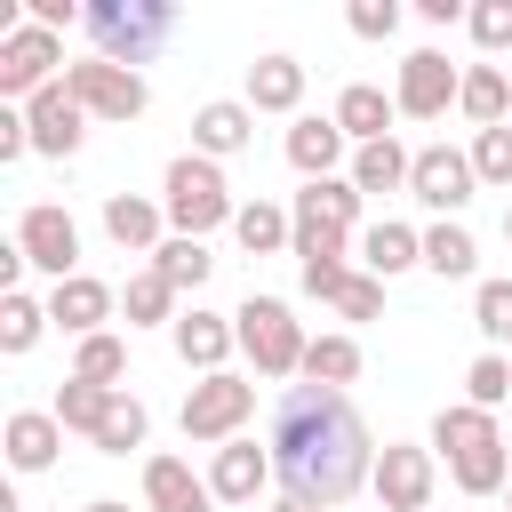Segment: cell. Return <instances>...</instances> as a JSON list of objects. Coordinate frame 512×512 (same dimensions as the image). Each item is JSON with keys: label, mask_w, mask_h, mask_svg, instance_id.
<instances>
[{"label": "cell", "mask_w": 512, "mask_h": 512, "mask_svg": "<svg viewBox=\"0 0 512 512\" xmlns=\"http://www.w3.org/2000/svg\"><path fill=\"white\" fill-rule=\"evenodd\" d=\"M448 472H456L464 496H504V480H512V448H480V456H464V464H448Z\"/></svg>", "instance_id": "38"}, {"label": "cell", "mask_w": 512, "mask_h": 512, "mask_svg": "<svg viewBox=\"0 0 512 512\" xmlns=\"http://www.w3.org/2000/svg\"><path fill=\"white\" fill-rule=\"evenodd\" d=\"M352 376H360V344L352 336H312L304 344V384H336L344 392Z\"/></svg>", "instance_id": "35"}, {"label": "cell", "mask_w": 512, "mask_h": 512, "mask_svg": "<svg viewBox=\"0 0 512 512\" xmlns=\"http://www.w3.org/2000/svg\"><path fill=\"white\" fill-rule=\"evenodd\" d=\"M256 416V384L248 376H200L192 392H184V440H200V448H224V440H240V424Z\"/></svg>", "instance_id": "5"}, {"label": "cell", "mask_w": 512, "mask_h": 512, "mask_svg": "<svg viewBox=\"0 0 512 512\" xmlns=\"http://www.w3.org/2000/svg\"><path fill=\"white\" fill-rule=\"evenodd\" d=\"M296 280H304V296L336 304V296H344V280H352V264H344V256H328V264H296Z\"/></svg>", "instance_id": "44"}, {"label": "cell", "mask_w": 512, "mask_h": 512, "mask_svg": "<svg viewBox=\"0 0 512 512\" xmlns=\"http://www.w3.org/2000/svg\"><path fill=\"white\" fill-rule=\"evenodd\" d=\"M464 24H472V40H480L488 56H496V48H512V0H480Z\"/></svg>", "instance_id": "41"}, {"label": "cell", "mask_w": 512, "mask_h": 512, "mask_svg": "<svg viewBox=\"0 0 512 512\" xmlns=\"http://www.w3.org/2000/svg\"><path fill=\"white\" fill-rule=\"evenodd\" d=\"M336 312H344V320H376V312H384V280H376V272H352L344 296H336Z\"/></svg>", "instance_id": "42"}, {"label": "cell", "mask_w": 512, "mask_h": 512, "mask_svg": "<svg viewBox=\"0 0 512 512\" xmlns=\"http://www.w3.org/2000/svg\"><path fill=\"white\" fill-rule=\"evenodd\" d=\"M272 512H328V504H312V496H288V488H280V496H272Z\"/></svg>", "instance_id": "47"}, {"label": "cell", "mask_w": 512, "mask_h": 512, "mask_svg": "<svg viewBox=\"0 0 512 512\" xmlns=\"http://www.w3.org/2000/svg\"><path fill=\"white\" fill-rule=\"evenodd\" d=\"M144 432H152V408L136 392H120L112 416H104V432H96V456H128V448H144Z\"/></svg>", "instance_id": "36"}, {"label": "cell", "mask_w": 512, "mask_h": 512, "mask_svg": "<svg viewBox=\"0 0 512 512\" xmlns=\"http://www.w3.org/2000/svg\"><path fill=\"white\" fill-rule=\"evenodd\" d=\"M120 312H128V328H176V320H184V312H176V288H168L152 264L120 288Z\"/></svg>", "instance_id": "30"}, {"label": "cell", "mask_w": 512, "mask_h": 512, "mask_svg": "<svg viewBox=\"0 0 512 512\" xmlns=\"http://www.w3.org/2000/svg\"><path fill=\"white\" fill-rule=\"evenodd\" d=\"M112 400H120V392L64 376V384H56V400H48V416H56L64 432H88V440H96V432H104V416H112Z\"/></svg>", "instance_id": "28"}, {"label": "cell", "mask_w": 512, "mask_h": 512, "mask_svg": "<svg viewBox=\"0 0 512 512\" xmlns=\"http://www.w3.org/2000/svg\"><path fill=\"white\" fill-rule=\"evenodd\" d=\"M168 208L160 200H136V192H104V232H112V248H128V256H152L168 232Z\"/></svg>", "instance_id": "19"}, {"label": "cell", "mask_w": 512, "mask_h": 512, "mask_svg": "<svg viewBox=\"0 0 512 512\" xmlns=\"http://www.w3.org/2000/svg\"><path fill=\"white\" fill-rule=\"evenodd\" d=\"M472 264H480V240L464 232V224H432L424 232V272H440V280H472Z\"/></svg>", "instance_id": "31"}, {"label": "cell", "mask_w": 512, "mask_h": 512, "mask_svg": "<svg viewBox=\"0 0 512 512\" xmlns=\"http://www.w3.org/2000/svg\"><path fill=\"white\" fill-rule=\"evenodd\" d=\"M272 480H280V464H272V448H256V440H224V448H216V464H208L216 504H256Z\"/></svg>", "instance_id": "13"}, {"label": "cell", "mask_w": 512, "mask_h": 512, "mask_svg": "<svg viewBox=\"0 0 512 512\" xmlns=\"http://www.w3.org/2000/svg\"><path fill=\"white\" fill-rule=\"evenodd\" d=\"M464 400H472V408H488V416H496V408H504V400H512V352H480V360H472V368H464Z\"/></svg>", "instance_id": "37"}, {"label": "cell", "mask_w": 512, "mask_h": 512, "mask_svg": "<svg viewBox=\"0 0 512 512\" xmlns=\"http://www.w3.org/2000/svg\"><path fill=\"white\" fill-rule=\"evenodd\" d=\"M72 376L80 384H104V392H120V376H128V344L104 328V336H80L72 344Z\"/></svg>", "instance_id": "33"}, {"label": "cell", "mask_w": 512, "mask_h": 512, "mask_svg": "<svg viewBox=\"0 0 512 512\" xmlns=\"http://www.w3.org/2000/svg\"><path fill=\"white\" fill-rule=\"evenodd\" d=\"M416 16H424V24H456V16H472V8H456V0H416Z\"/></svg>", "instance_id": "46"}, {"label": "cell", "mask_w": 512, "mask_h": 512, "mask_svg": "<svg viewBox=\"0 0 512 512\" xmlns=\"http://www.w3.org/2000/svg\"><path fill=\"white\" fill-rule=\"evenodd\" d=\"M40 328H48V304H40V296H24V288L0 296V352H8V360H24V352L40 344Z\"/></svg>", "instance_id": "34"}, {"label": "cell", "mask_w": 512, "mask_h": 512, "mask_svg": "<svg viewBox=\"0 0 512 512\" xmlns=\"http://www.w3.org/2000/svg\"><path fill=\"white\" fill-rule=\"evenodd\" d=\"M392 120H400V104H392L384 88H368V80H352V88L336 96V128H344L352 144H384Z\"/></svg>", "instance_id": "22"}, {"label": "cell", "mask_w": 512, "mask_h": 512, "mask_svg": "<svg viewBox=\"0 0 512 512\" xmlns=\"http://www.w3.org/2000/svg\"><path fill=\"white\" fill-rule=\"evenodd\" d=\"M168 336H176V360L200 368V376H224V360H232V344H240V328H232L224 312H200V304H192Z\"/></svg>", "instance_id": "17"}, {"label": "cell", "mask_w": 512, "mask_h": 512, "mask_svg": "<svg viewBox=\"0 0 512 512\" xmlns=\"http://www.w3.org/2000/svg\"><path fill=\"white\" fill-rule=\"evenodd\" d=\"M80 512H128V504H120V496H96V504H80Z\"/></svg>", "instance_id": "48"}, {"label": "cell", "mask_w": 512, "mask_h": 512, "mask_svg": "<svg viewBox=\"0 0 512 512\" xmlns=\"http://www.w3.org/2000/svg\"><path fill=\"white\" fill-rule=\"evenodd\" d=\"M80 32L96 40V56L104 64H152L160 48H168V32H176V8L168 0H88L80 8Z\"/></svg>", "instance_id": "2"}, {"label": "cell", "mask_w": 512, "mask_h": 512, "mask_svg": "<svg viewBox=\"0 0 512 512\" xmlns=\"http://www.w3.org/2000/svg\"><path fill=\"white\" fill-rule=\"evenodd\" d=\"M272 464H280V488L288 496H312V504H344L352 488H368L376 472V440H368V416L336 392V384H288L272 400Z\"/></svg>", "instance_id": "1"}, {"label": "cell", "mask_w": 512, "mask_h": 512, "mask_svg": "<svg viewBox=\"0 0 512 512\" xmlns=\"http://www.w3.org/2000/svg\"><path fill=\"white\" fill-rule=\"evenodd\" d=\"M456 112L472 120V136H480V128H504V112H512V80H504L496 64H464V88H456Z\"/></svg>", "instance_id": "25"}, {"label": "cell", "mask_w": 512, "mask_h": 512, "mask_svg": "<svg viewBox=\"0 0 512 512\" xmlns=\"http://www.w3.org/2000/svg\"><path fill=\"white\" fill-rule=\"evenodd\" d=\"M408 168H416V152H400L392 136L352 152V184H360V200H368V192H408Z\"/></svg>", "instance_id": "29"}, {"label": "cell", "mask_w": 512, "mask_h": 512, "mask_svg": "<svg viewBox=\"0 0 512 512\" xmlns=\"http://www.w3.org/2000/svg\"><path fill=\"white\" fill-rule=\"evenodd\" d=\"M360 264H368L376 280H400V272L424 264V232H408V224H368V232H360Z\"/></svg>", "instance_id": "26"}, {"label": "cell", "mask_w": 512, "mask_h": 512, "mask_svg": "<svg viewBox=\"0 0 512 512\" xmlns=\"http://www.w3.org/2000/svg\"><path fill=\"white\" fill-rule=\"evenodd\" d=\"M248 144H256L248 96H216V104L192 112V152H200V160H232V152H248Z\"/></svg>", "instance_id": "14"}, {"label": "cell", "mask_w": 512, "mask_h": 512, "mask_svg": "<svg viewBox=\"0 0 512 512\" xmlns=\"http://www.w3.org/2000/svg\"><path fill=\"white\" fill-rule=\"evenodd\" d=\"M472 328L488 344H512V280H480L472 288Z\"/></svg>", "instance_id": "39"}, {"label": "cell", "mask_w": 512, "mask_h": 512, "mask_svg": "<svg viewBox=\"0 0 512 512\" xmlns=\"http://www.w3.org/2000/svg\"><path fill=\"white\" fill-rule=\"evenodd\" d=\"M288 216H296V224H320V232H352V224H360V184H352V176H320V184L296 192Z\"/></svg>", "instance_id": "21"}, {"label": "cell", "mask_w": 512, "mask_h": 512, "mask_svg": "<svg viewBox=\"0 0 512 512\" xmlns=\"http://www.w3.org/2000/svg\"><path fill=\"white\" fill-rule=\"evenodd\" d=\"M408 192L456 224V216L472 208V192H480V176H472V152H456V144H424V152H416V168H408Z\"/></svg>", "instance_id": "9"}, {"label": "cell", "mask_w": 512, "mask_h": 512, "mask_svg": "<svg viewBox=\"0 0 512 512\" xmlns=\"http://www.w3.org/2000/svg\"><path fill=\"white\" fill-rule=\"evenodd\" d=\"M368 488H376V504H384V512H432V448L384 440V448H376Z\"/></svg>", "instance_id": "11"}, {"label": "cell", "mask_w": 512, "mask_h": 512, "mask_svg": "<svg viewBox=\"0 0 512 512\" xmlns=\"http://www.w3.org/2000/svg\"><path fill=\"white\" fill-rule=\"evenodd\" d=\"M232 328H240V352L256 360V376H304V328H296V312L280 304V296H248L240 312H232Z\"/></svg>", "instance_id": "4"}, {"label": "cell", "mask_w": 512, "mask_h": 512, "mask_svg": "<svg viewBox=\"0 0 512 512\" xmlns=\"http://www.w3.org/2000/svg\"><path fill=\"white\" fill-rule=\"evenodd\" d=\"M24 152H32V120H24V104H0V168L24 160Z\"/></svg>", "instance_id": "45"}, {"label": "cell", "mask_w": 512, "mask_h": 512, "mask_svg": "<svg viewBox=\"0 0 512 512\" xmlns=\"http://www.w3.org/2000/svg\"><path fill=\"white\" fill-rule=\"evenodd\" d=\"M504 512H512V480H504Z\"/></svg>", "instance_id": "49"}, {"label": "cell", "mask_w": 512, "mask_h": 512, "mask_svg": "<svg viewBox=\"0 0 512 512\" xmlns=\"http://www.w3.org/2000/svg\"><path fill=\"white\" fill-rule=\"evenodd\" d=\"M344 128H336V112H296V128H288V168L304 176V184H320V176H336V160H344Z\"/></svg>", "instance_id": "16"}, {"label": "cell", "mask_w": 512, "mask_h": 512, "mask_svg": "<svg viewBox=\"0 0 512 512\" xmlns=\"http://www.w3.org/2000/svg\"><path fill=\"white\" fill-rule=\"evenodd\" d=\"M144 504L152 512H216V488L192 480L184 456H144Z\"/></svg>", "instance_id": "18"}, {"label": "cell", "mask_w": 512, "mask_h": 512, "mask_svg": "<svg viewBox=\"0 0 512 512\" xmlns=\"http://www.w3.org/2000/svg\"><path fill=\"white\" fill-rule=\"evenodd\" d=\"M152 272H160V280L184 296V288H200V280L216 272V256H208V240H184V232H168V240L152 248Z\"/></svg>", "instance_id": "32"}, {"label": "cell", "mask_w": 512, "mask_h": 512, "mask_svg": "<svg viewBox=\"0 0 512 512\" xmlns=\"http://www.w3.org/2000/svg\"><path fill=\"white\" fill-rule=\"evenodd\" d=\"M432 448H440L448 464H464V456H480V448H504V432H496V416H488V408L448 400V408L432 416Z\"/></svg>", "instance_id": "20"}, {"label": "cell", "mask_w": 512, "mask_h": 512, "mask_svg": "<svg viewBox=\"0 0 512 512\" xmlns=\"http://www.w3.org/2000/svg\"><path fill=\"white\" fill-rule=\"evenodd\" d=\"M352 32L360 40H392L400 32V0H352Z\"/></svg>", "instance_id": "43"}, {"label": "cell", "mask_w": 512, "mask_h": 512, "mask_svg": "<svg viewBox=\"0 0 512 512\" xmlns=\"http://www.w3.org/2000/svg\"><path fill=\"white\" fill-rule=\"evenodd\" d=\"M504 240H512V208H504Z\"/></svg>", "instance_id": "50"}, {"label": "cell", "mask_w": 512, "mask_h": 512, "mask_svg": "<svg viewBox=\"0 0 512 512\" xmlns=\"http://www.w3.org/2000/svg\"><path fill=\"white\" fill-rule=\"evenodd\" d=\"M64 88L80 96V112H88V120H112V128H128V120L152 104L144 72H128V64H104V56H88V64H64Z\"/></svg>", "instance_id": "6"}, {"label": "cell", "mask_w": 512, "mask_h": 512, "mask_svg": "<svg viewBox=\"0 0 512 512\" xmlns=\"http://www.w3.org/2000/svg\"><path fill=\"white\" fill-rule=\"evenodd\" d=\"M64 32H40V24H24L16 40H0V96L8 104H32L40 88H56L64 72Z\"/></svg>", "instance_id": "7"}, {"label": "cell", "mask_w": 512, "mask_h": 512, "mask_svg": "<svg viewBox=\"0 0 512 512\" xmlns=\"http://www.w3.org/2000/svg\"><path fill=\"white\" fill-rule=\"evenodd\" d=\"M112 304H120V296H112L96 272H72V280H56V288H48V320H56L64 336H104Z\"/></svg>", "instance_id": "15"}, {"label": "cell", "mask_w": 512, "mask_h": 512, "mask_svg": "<svg viewBox=\"0 0 512 512\" xmlns=\"http://www.w3.org/2000/svg\"><path fill=\"white\" fill-rule=\"evenodd\" d=\"M160 208H168V224H176L184 240H208L216 224H232V216H240V200H232V184H224V168H216V160H200V152H184V160H168V184H160Z\"/></svg>", "instance_id": "3"}, {"label": "cell", "mask_w": 512, "mask_h": 512, "mask_svg": "<svg viewBox=\"0 0 512 512\" xmlns=\"http://www.w3.org/2000/svg\"><path fill=\"white\" fill-rule=\"evenodd\" d=\"M56 448H64V424H56L48 408H16V416H8V464H16V472H48Z\"/></svg>", "instance_id": "23"}, {"label": "cell", "mask_w": 512, "mask_h": 512, "mask_svg": "<svg viewBox=\"0 0 512 512\" xmlns=\"http://www.w3.org/2000/svg\"><path fill=\"white\" fill-rule=\"evenodd\" d=\"M24 120H32V152H48V160H72L80 136H88V112H80V96H72L64 80L40 88V96L24 104Z\"/></svg>", "instance_id": "12"}, {"label": "cell", "mask_w": 512, "mask_h": 512, "mask_svg": "<svg viewBox=\"0 0 512 512\" xmlns=\"http://www.w3.org/2000/svg\"><path fill=\"white\" fill-rule=\"evenodd\" d=\"M16 248H24V264L48 272V280H72V272H80V224H72L56 200H32V208L16 216Z\"/></svg>", "instance_id": "8"}, {"label": "cell", "mask_w": 512, "mask_h": 512, "mask_svg": "<svg viewBox=\"0 0 512 512\" xmlns=\"http://www.w3.org/2000/svg\"><path fill=\"white\" fill-rule=\"evenodd\" d=\"M472 176L480 184H512V128H480L472 136Z\"/></svg>", "instance_id": "40"}, {"label": "cell", "mask_w": 512, "mask_h": 512, "mask_svg": "<svg viewBox=\"0 0 512 512\" xmlns=\"http://www.w3.org/2000/svg\"><path fill=\"white\" fill-rule=\"evenodd\" d=\"M304 104V64L296 56H256L248 64V112H296Z\"/></svg>", "instance_id": "24"}, {"label": "cell", "mask_w": 512, "mask_h": 512, "mask_svg": "<svg viewBox=\"0 0 512 512\" xmlns=\"http://www.w3.org/2000/svg\"><path fill=\"white\" fill-rule=\"evenodd\" d=\"M456 88H464V72H456L440 48H416V56H400L392 104H400V120H440V112L456 104Z\"/></svg>", "instance_id": "10"}, {"label": "cell", "mask_w": 512, "mask_h": 512, "mask_svg": "<svg viewBox=\"0 0 512 512\" xmlns=\"http://www.w3.org/2000/svg\"><path fill=\"white\" fill-rule=\"evenodd\" d=\"M232 240H240L248 256H280V248H296V216H288V208H272V200H240Z\"/></svg>", "instance_id": "27"}]
</instances>
